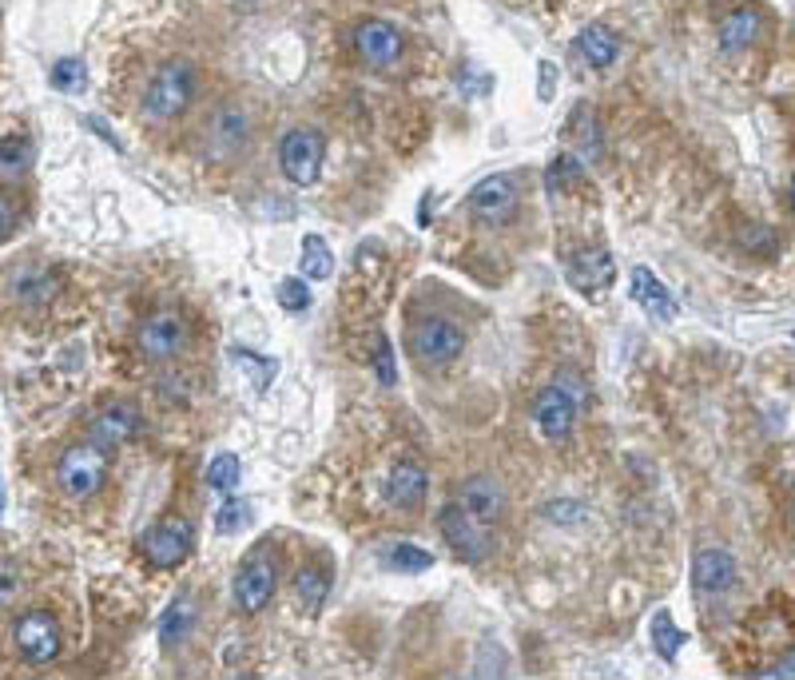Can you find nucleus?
I'll list each match as a JSON object with an SVG mask.
<instances>
[{
	"instance_id": "9d476101",
	"label": "nucleus",
	"mask_w": 795,
	"mask_h": 680,
	"mask_svg": "<svg viewBox=\"0 0 795 680\" xmlns=\"http://www.w3.org/2000/svg\"><path fill=\"white\" fill-rule=\"evenodd\" d=\"M275 585H279V577H275V561H271L267 553H259V557L243 561V565H239V573H235V581H231L235 609H243V613H259V609H267V601L275 597Z\"/></svg>"
},
{
	"instance_id": "5701e85b",
	"label": "nucleus",
	"mask_w": 795,
	"mask_h": 680,
	"mask_svg": "<svg viewBox=\"0 0 795 680\" xmlns=\"http://www.w3.org/2000/svg\"><path fill=\"white\" fill-rule=\"evenodd\" d=\"M326 593H330V581H326L322 569L303 565V569L295 573V597H299V605H303L307 613H318V609L326 605Z\"/></svg>"
},
{
	"instance_id": "423d86ee",
	"label": "nucleus",
	"mask_w": 795,
	"mask_h": 680,
	"mask_svg": "<svg viewBox=\"0 0 795 680\" xmlns=\"http://www.w3.org/2000/svg\"><path fill=\"white\" fill-rule=\"evenodd\" d=\"M322 156H326V144H322V132L315 128H291L279 144V168L299 187H311L318 179Z\"/></svg>"
},
{
	"instance_id": "393cba45",
	"label": "nucleus",
	"mask_w": 795,
	"mask_h": 680,
	"mask_svg": "<svg viewBox=\"0 0 795 680\" xmlns=\"http://www.w3.org/2000/svg\"><path fill=\"white\" fill-rule=\"evenodd\" d=\"M334 271V255L326 247L322 235H307L303 239V279H330Z\"/></svg>"
},
{
	"instance_id": "9b49d317",
	"label": "nucleus",
	"mask_w": 795,
	"mask_h": 680,
	"mask_svg": "<svg viewBox=\"0 0 795 680\" xmlns=\"http://www.w3.org/2000/svg\"><path fill=\"white\" fill-rule=\"evenodd\" d=\"M12 641L28 665H48L60 657V629L48 613H24L12 625Z\"/></svg>"
},
{
	"instance_id": "39448f33",
	"label": "nucleus",
	"mask_w": 795,
	"mask_h": 680,
	"mask_svg": "<svg viewBox=\"0 0 795 680\" xmlns=\"http://www.w3.org/2000/svg\"><path fill=\"white\" fill-rule=\"evenodd\" d=\"M187 339H191V331H187V319L179 311H156L136 331V346H140V354L148 362H171V358H179L187 350Z\"/></svg>"
},
{
	"instance_id": "c9c22d12",
	"label": "nucleus",
	"mask_w": 795,
	"mask_h": 680,
	"mask_svg": "<svg viewBox=\"0 0 795 680\" xmlns=\"http://www.w3.org/2000/svg\"><path fill=\"white\" fill-rule=\"evenodd\" d=\"M549 517H553V521H557V517H561V521H581L585 513H581L577 502H553V506H549Z\"/></svg>"
},
{
	"instance_id": "2eb2a0df",
	"label": "nucleus",
	"mask_w": 795,
	"mask_h": 680,
	"mask_svg": "<svg viewBox=\"0 0 795 680\" xmlns=\"http://www.w3.org/2000/svg\"><path fill=\"white\" fill-rule=\"evenodd\" d=\"M140 426L144 422H140V410L132 402H112L92 418V442L104 446V450H116V446H128L140 434Z\"/></svg>"
},
{
	"instance_id": "20e7f679",
	"label": "nucleus",
	"mask_w": 795,
	"mask_h": 680,
	"mask_svg": "<svg viewBox=\"0 0 795 680\" xmlns=\"http://www.w3.org/2000/svg\"><path fill=\"white\" fill-rule=\"evenodd\" d=\"M466 350V331L450 319H426L410 331V354L418 358V366H450L458 354Z\"/></svg>"
},
{
	"instance_id": "f257e3e1",
	"label": "nucleus",
	"mask_w": 795,
	"mask_h": 680,
	"mask_svg": "<svg viewBox=\"0 0 795 680\" xmlns=\"http://www.w3.org/2000/svg\"><path fill=\"white\" fill-rule=\"evenodd\" d=\"M199 96V72L191 60H163L156 68V76L144 88V112L156 124H171L179 120Z\"/></svg>"
},
{
	"instance_id": "4468645a",
	"label": "nucleus",
	"mask_w": 795,
	"mask_h": 680,
	"mask_svg": "<svg viewBox=\"0 0 795 680\" xmlns=\"http://www.w3.org/2000/svg\"><path fill=\"white\" fill-rule=\"evenodd\" d=\"M458 506L470 513L474 521H481V525H493V521H501V513H505V486H501L493 474H474V478L462 482Z\"/></svg>"
},
{
	"instance_id": "e433bc0d",
	"label": "nucleus",
	"mask_w": 795,
	"mask_h": 680,
	"mask_svg": "<svg viewBox=\"0 0 795 680\" xmlns=\"http://www.w3.org/2000/svg\"><path fill=\"white\" fill-rule=\"evenodd\" d=\"M12 585H16V569L12 561H4V601H12Z\"/></svg>"
},
{
	"instance_id": "412c9836",
	"label": "nucleus",
	"mask_w": 795,
	"mask_h": 680,
	"mask_svg": "<svg viewBox=\"0 0 795 680\" xmlns=\"http://www.w3.org/2000/svg\"><path fill=\"white\" fill-rule=\"evenodd\" d=\"M195 629V601L191 597H175L171 609L159 617V641L163 649H179Z\"/></svg>"
},
{
	"instance_id": "f8f14e48",
	"label": "nucleus",
	"mask_w": 795,
	"mask_h": 680,
	"mask_svg": "<svg viewBox=\"0 0 795 680\" xmlns=\"http://www.w3.org/2000/svg\"><path fill=\"white\" fill-rule=\"evenodd\" d=\"M438 525H442L450 549H454L466 565H481V561L489 557V537H485L489 525L474 521L462 506H446V510L438 513Z\"/></svg>"
},
{
	"instance_id": "58836bf2",
	"label": "nucleus",
	"mask_w": 795,
	"mask_h": 680,
	"mask_svg": "<svg viewBox=\"0 0 795 680\" xmlns=\"http://www.w3.org/2000/svg\"><path fill=\"white\" fill-rule=\"evenodd\" d=\"M788 195H792V211H795V175H792V191H788Z\"/></svg>"
},
{
	"instance_id": "4c0bfd02",
	"label": "nucleus",
	"mask_w": 795,
	"mask_h": 680,
	"mask_svg": "<svg viewBox=\"0 0 795 680\" xmlns=\"http://www.w3.org/2000/svg\"><path fill=\"white\" fill-rule=\"evenodd\" d=\"M12 235V199L4 195V239Z\"/></svg>"
},
{
	"instance_id": "f704fd0d",
	"label": "nucleus",
	"mask_w": 795,
	"mask_h": 680,
	"mask_svg": "<svg viewBox=\"0 0 795 680\" xmlns=\"http://www.w3.org/2000/svg\"><path fill=\"white\" fill-rule=\"evenodd\" d=\"M374 366H378V382H382V386H394V382H398V374H394V354H390V342H386V335H378Z\"/></svg>"
},
{
	"instance_id": "4be33fe9",
	"label": "nucleus",
	"mask_w": 795,
	"mask_h": 680,
	"mask_svg": "<svg viewBox=\"0 0 795 680\" xmlns=\"http://www.w3.org/2000/svg\"><path fill=\"white\" fill-rule=\"evenodd\" d=\"M577 48H581V56H585L593 68H609V64H617V56H621V40H617V32H609L605 24L585 28L581 40H577Z\"/></svg>"
},
{
	"instance_id": "7c9ffc66",
	"label": "nucleus",
	"mask_w": 795,
	"mask_h": 680,
	"mask_svg": "<svg viewBox=\"0 0 795 680\" xmlns=\"http://www.w3.org/2000/svg\"><path fill=\"white\" fill-rule=\"evenodd\" d=\"M0 156H4V183H12L20 171L28 168V140H20V136H4V144H0Z\"/></svg>"
},
{
	"instance_id": "0eeeda50",
	"label": "nucleus",
	"mask_w": 795,
	"mask_h": 680,
	"mask_svg": "<svg viewBox=\"0 0 795 680\" xmlns=\"http://www.w3.org/2000/svg\"><path fill=\"white\" fill-rule=\"evenodd\" d=\"M354 52H358L362 64L386 72V68H394V64L402 60L406 40H402V32H398L390 20L370 16V20H362V24L354 28Z\"/></svg>"
},
{
	"instance_id": "f3484780",
	"label": "nucleus",
	"mask_w": 795,
	"mask_h": 680,
	"mask_svg": "<svg viewBox=\"0 0 795 680\" xmlns=\"http://www.w3.org/2000/svg\"><path fill=\"white\" fill-rule=\"evenodd\" d=\"M732 581H736V557L728 549L712 545V549H700L692 557V585L700 593H724Z\"/></svg>"
},
{
	"instance_id": "2f4dec72",
	"label": "nucleus",
	"mask_w": 795,
	"mask_h": 680,
	"mask_svg": "<svg viewBox=\"0 0 795 680\" xmlns=\"http://www.w3.org/2000/svg\"><path fill=\"white\" fill-rule=\"evenodd\" d=\"M279 307H287V311H307V307H311L307 283H303V279H283V283H279Z\"/></svg>"
},
{
	"instance_id": "a211bd4d",
	"label": "nucleus",
	"mask_w": 795,
	"mask_h": 680,
	"mask_svg": "<svg viewBox=\"0 0 795 680\" xmlns=\"http://www.w3.org/2000/svg\"><path fill=\"white\" fill-rule=\"evenodd\" d=\"M760 32H764V12H760V8H732V12H724L720 24H716V40H720L724 52H744V48H752V44L760 40Z\"/></svg>"
},
{
	"instance_id": "72a5a7b5",
	"label": "nucleus",
	"mask_w": 795,
	"mask_h": 680,
	"mask_svg": "<svg viewBox=\"0 0 795 680\" xmlns=\"http://www.w3.org/2000/svg\"><path fill=\"white\" fill-rule=\"evenodd\" d=\"M239 525H247V506H243V502H223V506H219V517H215V529H219V533H235Z\"/></svg>"
},
{
	"instance_id": "b1692460",
	"label": "nucleus",
	"mask_w": 795,
	"mask_h": 680,
	"mask_svg": "<svg viewBox=\"0 0 795 680\" xmlns=\"http://www.w3.org/2000/svg\"><path fill=\"white\" fill-rule=\"evenodd\" d=\"M648 637H652V649L660 653V661H676V653H680V645H684V633L672 625L668 613H656V617H652Z\"/></svg>"
},
{
	"instance_id": "6ab92c4d",
	"label": "nucleus",
	"mask_w": 795,
	"mask_h": 680,
	"mask_svg": "<svg viewBox=\"0 0 795 680\" xmlns=\"http://www.w3.org/2000/svg\"><path fill=\"white\" fill-rule=\"evenodd\" d=\"M613 279H617V263L609 251H581L569 263V283L577 291H605L613 287Z\"/></svg>"
},
{
	"instance_id": "c756f323",
	"label": "nucleus",
	"mask_w": 795,
	"mask_h": 680,
	"mask_svg": "<svg viewBox=\"0 0 795 680\" xmlns=\"http://www.w3.org/2000/svg\"><path fill=\"white\" fill-rule=\"evenodd\" d=\"M581 175H585L581 160H573V156H557V160L545 168V187H549V191H565L569 183H581Z\"/></svg>"
},
{
	"instance_id": "a878e982",
	"label": "nucleus",
	"mask_w": 795,
	"mask_h": 680,
	"mask_svg": "<svg viewBox=\"0 0 795 680\" xmlns=\"http://www.w3.org/2000/svg\"><path fill=\"white\" fill-rule=\"evenodd\" d=\"M52 295H56V279L44 275V271H28V275L16 279V299H20V303L40 307V303H48Z\"/></svg>"
},
{
	"instance_id": "bb28decb",
	"label": "nucleus",
	"mask_w": 795,
	"mask_h": 680,
	"mask_svg": "<svg viewBox=\"0 0 795 680\" xmlns=\"http://www.w3.org/2000/svg\"><path fill=\"white\" fill-rule=\"evenodd\" d=\"M231 362H235V366H243V370H247V378H251L259 390H267V386H271V378H275V362H271V358L251 354L247 346H231Z\"/></svg>"
},
{
	"instance_id": "aec40b11",
	"label": "nucleus",
	"mask_w": 795,
	"mask_h": 680,
	"mask_svg": "<svg viewBox=\"0 0 795 680\" xmlns=\"http://www.w3.org/2000/svg\"><path fill=\"white\" fill-rule=\"evenodd\" d=\"M629 283H633V299L652 315V319H664V323L676 319V299L668 295V287H664L648 267H633V279H629Z\"/></svg>"
},
{
	"instance_id": "dca6fc26",
	"label": "nucleus",
	"mask_w": 795,
	"mask_h": 680,
	"mask_svg": "<svg viewBox=\"0 0 795 680\" xmlns=\"http://www.w3.org/2000/svg\"><path fill=\"white\" fill-rule=\"evenodd\" d=\"M426 494H430V478H426V470H422L418 462H398V466L390 470V478H386V502H390V506L414 513V510H422Z\"/></svg>"
},
{
	"instance_id": "f03ea898",
	"label": "nucleus",
	"mask_w": 795,
	"mask_h": 680,
	"mask_svg": "<svg viewBox=\"0 0 795 680\" xmlns=\"http://www.w3.org/2000/svg\"><path fill=\"white\" fill-rule=\"evenodd\" d=\"M199 148L215 164H235L251 148V116L239 104H219L199 132Z\"/></svg>"
},
{
	"instance_id": "cd10ccee",
	"label": "nucleus",
	"mask_w": 795,
	"mask_h": 680,
	"mask_svg": "<svg viewBox=\"0 0 795 680\" xmlns=\"http://www.w3.org/2000/svg\"><path fill=\"white\" fill-rule=\"evenodd\" d=\"M207 486L219 490V494L235 490L239 486V458L235 454H215L211 466H207Z\"/></svg>"
},
{
	"instance_id": "1a4fd4ad",
	"label": "nucleus",
	"mask_w": 795,
	"mask_h": 680,
	"mask_svg": "<svg viewBox=\"0 0 795 680\" xmlns=\"http://www.w3.org/2000/svg\"><path fill=\"white\" fill-rule=\"evenodd\" d=\"M140 545H144V557H148L152 569H175L179 561H187V553L195 545V529L183 517H171V521L152 525L140 537Z\"/></svg>"
},
{
	"instance_id": "7ed1b4c3",
	"label": "nucleus",
	"mask_w": 795,
	"mask_h": 680,
	"mask_svg": "<svg viewBox=\"0 0 795 680\" xmlns=\"http://www.w3.org/2000/svg\"><path fill=\"white\" fill-rule=\"evenodd\" d=\"M108 478V450L96 446V442H84V446H68L60 466H56V482L68 498L84 502L92 498Z\"/></svg>"
},
{
	"instance_id": "6e6552de",
	"label": "nucleus",
	"mask_w": 795,
	"mask_h": 680,
	"mask_svg": "<svg viewBox=\"0 0 795 680\" xmlns=\"http://www.w3.org/2000/svg\"><path fill=\"white\" fill-rule=\"evenodd\" d=\"M573 418H577V386L569 382H557V386H545L533 402V422L541 430L545 442H565L569 430H573Z\"/></svg>"
},
{
	"instance_id": "ddd939ff",
	"label": "nucleus",
	"mask_w": 795,
	"mask_h": 680,
	"mask_svg": "<svg viewBox=\"0 0 795 680\" xmlns=\"http://www.w3.org/2000/svg\"><path fill=\"white\" fill-rule=\"evenodd\" d=\"M470 211H474L481 223H509L517 215V183L509 175H489L481 179L474 191H470Z\"/></svg>"
},
{
	"instance_id": "473e14b6",
	"label": "nucleus",
	"mask_w": 795,
	"mask_h": 680,
	"mask_svg": "<svg viewBox=\"0 0 795 680\" xmlns=\"http://www.w3.org/2000/svg\"><path fill=\"white\" fill-rule=\"evenodd\" d=\"M80 84H84V64H80V60H60V64L52 68V88L76 92Z\"/></svg>"
},
{
	"instance_id": "c85d7f7f",
	"label": "nucleus",
	"mask_w": 795,
	"mask_h": 680,
	"mask_svg": "<svg viewBox=\"0 0 795 680\" xmlns=\"http://www.w3.org/2000/svg\"><path fill=\"white\" fill-rule=\"evenodd\" d=\"M386 565L398 569V573H426V569L434 565V557H430L426 549H418V545H394V549L386 553Z\"/></svg>"
}]
</instances>
